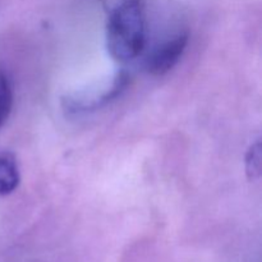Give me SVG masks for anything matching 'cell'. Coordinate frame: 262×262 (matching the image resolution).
Instances as JSON below:
<instances>
[{
	"mask_svg": "<svg viewBox=\"0 0 262 262\" xmlns=\"http://www.w3.org/2000/svg\"><path fill=\"white\" fill-rule=\"evenodd\" d=\"M146 43L145 0H122L106 23V48L118 61L137 58Z\"/></svg>",
	"mask_w": 262,
	"mask_h": 262,
	"instance_id": "1",
	"label": "cell"
},
{
	"mask_svg": "<svg viewBox=\"0 0 262 262\" xmlns=\"http://www.w3.org/2000/svg\"><path fill=\"white\" fill-rule=\"evenodd\" d=\"M19 181V168L14 156L9 152L0 154V197L14 192Z\"/></svg>",
	"mask_w": 262,
	"mask_h": 262,
	"instance_id": "3",
	"label": "cell"
},
{
	"mask_svg": "<svg viewBox=\"0 0 262 262\" xmlns=\"http://www.w3.org/2000/svg\"><path fill=\"white\" fill-rule=\"evenodd\" d=\"M262 168V146L261 141L257 140L246 155V174L250 181H257L261 177Z\"/></svg>",
	"mask_w": 262,
	"mask_h": 262,
	"instance_id": "4",
	"label": "cell"
},
{
	"mask_svg": "<svg viewBox=\"0 0 262 262\" xmlns=\"http://www.w3.org/2000/svg\"><path fill=\"white\" fill-rule=\"evenodd\" d=\"M13 106V91L8 77L0 72V127L5 123Z\"/></svg>",
	"mask_w": 262,
	"mask_h": 262,
	"instance_id": "5",
	"label": "cell"
},
{
	"mask_svg": "<svg viewBox=\"0 0 262 262\" xmlns=\"http://www.w3.org/2000/svg\"><path fill=\"white\" fill-rule=\"evenodd\" d=\"M188 43V33L181 32L155 48L146 60V69L152 76H164L181 60Z\"/></svg>",
	"mask_w": 262,
	"mask_h": 262,
	"instance_id": "2",
	"label": "cell"
}]
</instances>
